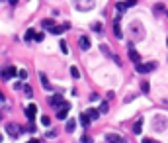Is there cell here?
Wrapping results in <instances>:
<instances>
[{
	"mask_svg": "<svg viewBox=\"0 0 168 143\" xmlns=\"http://www.w3.org/2000/svg\"><path fill=\"white\" fill-rule=\"evenodd\" d=\"M6 129H8V133L12 135V137H18V135L22 133V128H20L18 124H8V125H6Z\"/></svg>",
	"mask_w": 168,
	"mask_h": 143,
	"instance_id": "obj_7",
	"label": "cell"
},
{
	"mask_svg": "<svg viewBox=\"0 0 168 143\" xmlns=\"http://www.w3.org/2000/svg\"><path fill=\"white\" fill-rule=\"evenodd\" d=\"M20 88H23L22 82H14V90H20Z\"/></svg>",
	"mask_w": 168,
	"mask_h": 143,
	"instance_id": "obj_32",
	"label": "cell"
},
{
	"mask_svg": "<svg viewBox=\"0 0 168 143\" xmlns=\"http://www.w3.org/2000/svg\"><path fill=\"white\" fill-rule=\"evenodd\" d=\"M18 76L22 81H26V78H28V71H18Z\"/></svg>",
	"mask_w": 168,
	"mask_h": 143,
	"instance_id": "obj_26",
	"label": "cell"
},
{
	"mask_svg": "<svg viewBox=\"0 0 168 143\" xmlns=\"http://www.w3.org/2000/svg\"><path fill=\"white\" fill-rule=\"evenodd\" d=\"M35 37V32H33V29H28V32H26V41H29V39H33Z\"/></svg>",
	"mask_w": 168,
	"mask_h": 143,
	"instance_id": "obj_23",
	"label": "cell"
},
{
	"mask_svg": "<svg viewBox=\"0 0 168 143\" xmlns=\"http://www.w3.org/2000/svg\"><path fill=\"white\" fill-rule=\"evenodd\" d=\"M117 10H119V12H125V8H129V6H127V2H117Z\"/></svg>",
	"mask_w": 168,
	"mask_h": 143,
	"instance_id": "obj_22",
	"label": "cell"
},
{
	"mask_svg": "<svg viewBox=\"0 0 168 143\" xmlns=\"http://www.w3.org/2000/svg\"><path fill=\"white\" fill-rule=\"evenodd\" d=\"M28 143H39V141H37V139H29Z\"/></svg>",
	"mask_w": 168,
	"mask_h": 143,
	"instance_id": "obj_36",
	"label": "cell"
},
{
	"mask_svg": "<svg viewBox=\"0 0 168 143\" xmlns=\"http://www.w3.org/2000/svg\"><path fill=\"white\" fill-rule=\"evenodd\" d=\"M113 34H115L117 39H121V28H119V18H115V22H113Z\"/></svg>",
	"mask_w": 168,
	"mask_h": 143,
	"instance_id": "obj_14",
	"label": "cell"
},
{
	"mask_svg": "<svg viewBox=\"0 0 168 143\" xmlns=\"http://www.w3.org/2000/svg\"><path fill=\"white\" fill-rule=\"evenodd\" d=\"M78 45H80V49H84V51H86V49H90V39L86 37V35H82V37L78 39Z\"/></svg>",
	"mask_w": 168,
	"mask_h": 143,
	"instance_id": "obj_13",
	"label": "cell"
},
{
	"mask_svg": "<svg viewBox=\"0 0 168 143\" xmlns=\"http://www.w3.org/2000/svg\"><path fill=\"white\" fill-rule=\"evenodd\" d=\"M39 81H41V86H43V88H45V90H49V92L53 90V84H51V82H49V81H47V76L43 75V73H39Z\"/></svg>",
	"mask_w": 168,
	"mask_h": 143,
	"instance_id": "obj_11",
	"label": "cell"
},
{
	"mask_svg": "<svg viewBox=\"0 0 168 143\" xmlns=\"http://www.w3.org/2000/svg\"><path fill=\"white\" fill-rule=\"evenodd\" d=\"M72 2H75V8L80 10V12H88L96 4V0H72Z\"/></svg>",
	"mask_w": 168,
	"mask_h": 143,
	"instance_id": "obj_2",
	"label": "cell"
},
{
	"mask_svg": "<svg viewBox=\"0 0 168 143\" xmlns=\"http://www.w3.org/2000/svg\"><path fill=\"white\" fill-rule=\"evenodd\" d=\"M49 104H51V106H55V108H61V106L65 104V100H63V96L55 94V96H51V98H49Z\"/></svg>",
	"mask_w": 168,
	"mask_h": 143,
	"instance_id": "obj_8",
	"label": "cell"
},
{
	"mask_svg": "<svg viewBox=\"0 0 168 143\" xmlns=\"http://www.w3.org/2000/svg\"><path fill=\"white\" fill-rule=\"evenodd\" d=\"M41 124L43 125H49V124H51V120L47 118V116H43V118H41Z\"/></svg>",
	"mask_w": 168,
	"mask_h": 143,
	"instance_id": "obj_30",
	"label": "cell"
},
{
	"mask_svg": "<svg viewBox=\"0 0 168 143\" xmlns=\"http://www.w3.org/2000/svg\"><path fill=\"white\" fill-rule=\"evenodd\" d=\"M23 92H26L28 96H31V94H33V90H31V86H29V84H23Z\"/></svg>",
	"mask_w": 168,
	"mask_h": 143,
	"instance_id": "obj_24",
	"label": "cell"
},
{
	"mask_svg": "<svg viewBox=\"0 0 168 143\" xmlns=\"http://www.w3.org/2000/svg\"><path fill=\"white\" fill-rule=\"evenodd\" d=\"M69 110H70V104H69V102H65L61 108L57 110V120H66V114H69Z\"/></svg>",
	"mask_w": 168,
	"mask_h": 143,
	"instance_id": "obj_5",
	"label": "cell"
},
{
	"mask_svg": "<svg viewBox=\"0 0 168 143\" xmlns=\"http://www.w3.org/2000/svg\"><path fill=\"white\" fill-rule=\"evenodd\" d=\"M35 112H37V106H35V104H29L28 108H26V116H28L29 122H33V118H35Z\"/></svg>",
	"mask_w": 168,
	"mask_h": 143,
	"instance_id": "obj_9",
	"label": "cell"
},
{
	"mask_svg": "<svg viewBox=\"0 0 168 143\" xmlns=\"http://www.w3.org/2000/svg\"><path fill=\"white\" fill-rule=\"evenodd\" d=\"M61 51L63 53H69V47H66V41H65V39L61 41Z\"/></svg>",
	"mask_w": 168,
	"mask_h": 143,
	"instance_id": "obj_28",
	"label": "cell"
},
{
	"mask_svg": "<svg viewBox=\"0 0 168 143\" xmlns=\"http://www.w3.org/2000/svg\"><path fill=\"white\" fill-rule=\"evenodd\" d=\"M143 143H159V141H153V139H149V137H145V139H143Z\"/></svg>",
	"mask_w": 168,
	"mask_h": 143,
	"instance_id": "obj_33",
	"label": "cell"
},
{
	"mask_svg": "<svg viewBox=\"0 0 168 143\" xmlns=\"http://www.w3.org/2000/svg\"><path fill=\"white\" fill-rule=\"evenodd\" d=\"M84 114L88 116L90 120H98V118H100V112H98V110H86Z\"/></svg>",
	"mask_w": 168,
	"mask_h": 143,
	"instance_id": "obj_16",
	"label": "cell"
},
{
	"mask_svg": "<svg viewBox=\"0 0 168 143\" xmlns=\"http://www.w3.org/2000/svg\"><path fill=\"white\" fill-rule=\"evenodd\" d=\"M107 110H110V106H107V102H102V104H100V110H98V112H100V114H106Z\"/></svg>",
	"mask_w": 168,
	"mask_h": 143,
	"instance_id": "obj_20",
	"label": "cell"
},
{
	"mask_svg": "<svg viewBox=\"0 0 168 143\" xmlns=\"http://www.w3.org/2000/svg\"><path fill=\"white\" fill-rule=\"evenodd\" d=\"M141 128H143V118H139V120L135 122V125H133V133H137V135H139L141 131H143Z\"/></svg>",
	"mask_w": 168,
	"mask_h": 143,
	"instance_id": "obj_15",
	"label": "cell"
},
{
	"mask_svg": "<svg viewBox=\"0 0 168 143\" xmlns=\"http://www.w3.org/2000/svg\"><path fill=\"white\" fill-rule=\"evenodd\" d=\"M106 139H107L110 143H125V139H123L121 135H117V133H107Z\"/></svg>",
	"mask_w": 168,
	"mask_h": 143,
	"instance_id": "obj_10",
	"label": "cell"
},
{
	"mask_svg": "<svg viewBox=\"0 0 168 143\" xmlns=\"http://www.w3.org/2000/svg\"><path fill=\"white\" fill-rule=\"evenodd\" d=\"M2 100H4V94H2V92H0V102H2Z\"/></svg>",
	"mask_w": 168,
	"mask_h": 143,
	"instance_id": "obj_37",
	"label": "cell"
},
{
	"mask_svg": "<svg viewBox=\"0 0 168 143\" xmlns=\"http://www.w3.org/2000/svg\"><path fill=\"white\" fill-rule=\"evenodd\" d=\"M80 124H82L84 128H88V125H90V118L86 114H80Z\"/></svg>",
	"mask_w": 168,
	"mask_h": 143,
	"instance_id": "obj_18",
	"label": "cell"
},
{
	"mask_svg": "<svg viewBox=\"0 0 168 143\" xmlns=\"http://www.w3.org/2000/svg\"><path fill=\"white\" fill-rule=\"evenodd\" d=\"M154 69H156V63H145V65H143V63H139V65L135 67V71L141 73V75H145V73L154 71Z\"/></svg>",
	"mask_w": 168,
	"mask_h": 143,
	"instance_id": "obj_3",
	"label": "cell"
},
{
	"mask_svg": "<svg viewBox=\"0 0 168 143\" xmlns=\"http://www.w3.org/2000/svg\"><path fill=\"white\" fill-rule=\"evenodd\" d=\"M96 100H100V96L96 94V92H92V94H90V102H96Z\"/></svg>",
	"mask_w": 168,
	"mask_h": 143,
	"instance_id": "obj_29",
	"label": "cell"
},
{
	"mask_svg": "<svg viewBox=\"0 0 168 143\" xmlns=\"http://www.w3.org/2000/svg\"><path fill=\"white\" fill-rule=\"evenodd\" d=\"M43 37H45V34H35L33 39H35V41H43Z\"/></svg>",
	"mask_w": 168,
	"mask_h": 143,
	"instance_id": "obj_31",
	"label": "cell"
},
{
	"mask_svg": "<svg viewBox=\"0 0 168 143\" xmlns=\"http://www.w3.org/2000/svg\"><path fill=\"white\" fill-rule=\"evenodd\" d=\"M80 143H94V141H92V137H88V135H82Z\"/></svg>",
	"mask_w": 168,
	"mask_h": 143,
	"instance_id": "obj_27",
	"label": "cell"
},
{
	"mask_svg": "<svg viewBox=\"0 0 168 143\" xmlns=\"http://www.w3.org/2000/svg\"><path fill=\"white\" fill-rule=\"evenodd\" d=\"M129 59H131V61H133V63H135V65H139V63H141V57H139V53H137V51H135V49H133V47H129Z\"/></svg>",
	"mask_w": 168,
	"mask_h": 143,
	"instance_id": "obj_12",
	"label": "cell"
},
{
	"mask_svg": "<svg viewBox=\"0 0 168 143\" xmlns=\"http://www.w3.org/2000/svg\"><path fill=\"white\" fill-rule=\"evenodd\" d=\"M137 4V0H127V6H135Z\"/></svg>",
	"mask_w": 168,
	"mask_h": 143,
	"instance_id": "obj_34",
	"label": "cell"
},
{
	"mask_svg": "<svg viewBox=\"0 0 168 143\" xmlns=\"http://www.w3.org/2000/svg\"><path fill=\"white\" fill-rule=\"evenodd\" d=\"M141 90H143V92H145V94H147V92H149V90H150V86H149V82H143V84H141Z\"/></svg>",
	"mask_w": 168,
	"mask_h": 143,
	"instance_id": "obj_25",
	"label": "cell"
},
{
	"mask_svg": "<svg viewBox=\"0 0 168 143\" xmlns=\"http://www.w3.org/2000/svg\"><path fill=\"white\" fill-rule=\"evenodd\" d=\"M129 34L133 35L135 39H143V37H145V29H143L141 22H131V26H129Z\"/></svg>",
	"mask_w": 168,
	"mask_h": 143,
	"instance_id": "obj_1",
	"label": "cell"
},
{
	"mask_svg": "<svg viewBox=\"0 0 168 143\" xmlns=\"http://www.w3.org/2000/svg\"><path fill=\"white\" fill-rule=\"evenodd\" d=\"M8 2H10L12 6H16V4H18V0H8Z\"/></svg>",
	"mask_w": 168,
	"mask_h": 143,
	"instance_id": "obj_35",
	"label": "cell"
},
{
	"mask_svg": "<svg viewBox=\"0 0 168 143\" xmlns=\"http://www.w3.org/2000/svg\"><path fill=\"white\" fill-rule=\"evenodd\" d=\"M153 125H154V129H156V131H162L164 128H166V118H160V116H156V118H154V122H153Z\"/></svg>",
	"mask_w": 168,
	"mask_h": 143,
	"instance_id": "obj_6",
	"label": "cell"
},
{
	"mask_svg": "<svg viewBox=\"0 0 168 143\" xmlns=\"http://www.w3.org/2000/svg\"><path fill=\"white\" fill-rule=\"evenodd\" d=\"M166 14H168V12H166Z\"/></svg>",
	"mask_w": 168,
	"mask_h": 143,
	"instance_id": "obj_39",
	"label": "cell"
},
{
	"mask_svg": "<svg viewBox=\"0 0 168 143\" xmlns=\"http://www.w3.org/2000/svg\"><path fill=\"white\" fill-rule=\"evenodd\" d=\"M0 141H2V135H0Z\"/></svg>",
	"mask_w": 168,
	"mask_h": 143,
	"instance_id": "obj_38",
	"label": "cell"
},
{
	"mask_svg": "<svg viewBox=\"0 0 168 143\" xmlns=\"http://www.w3.org/2000/svg\"><path fill=\"white\" fill-rule=\"evenodd\" d=\"M43 28H47V29L55 28V22H53V20H43Z\"/></svg>",
	"mask_w": 168,
	"mask_h": 143,
	"instance_id": "obj_19",
	"label": "cell"
},
{
	"mask_svg": "<svg viewBox=\"0 0 168 143\" xmlns=\"http://www.w3.org/2000/svg\"><path fill=\"white\" fill-rule=\"evenodd\" d=\"M75 128H76V120H69V122H66V131H69V133H72V131H75Z\"/></svg>",
	"mask_w": 168,
	"mask_h": 143,
	"instance_id": "obj_17",
	"label": "cell"
},
{
	"mask_svg": "<svg viewBox=\"0 0 168 143\" xmlns=\"http://www.w3.org/2000/svg\"><path fill=\"white\" fill-rule=\"evenodd\" d=\"M70 75H72V78H80V71L76 67H70Z\"/></svg>",
	"mask_w": 168,
	"mask_h": 143,
	"instance_id": "obj_21",
	"label": "cell"
},
{
	"mask_svg": "<svg viewBox=\"0 0 168 143\" xmlns=\"http://www.w3.org/2000/svg\"><path fill=\"white\" fill-rule=\"evenodd\" d=\"M0 75H2V78H4V81H10L12 76L18 75V71H16V67H4Z\"/></svg>",
	"mask_w": 168,
	"mask_h": 143,
	"instance_id": "obj_4",
	"label": "cell"
}]
</instances>
